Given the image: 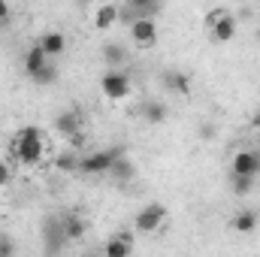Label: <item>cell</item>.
I'll list each match as a JSON object with an SVG mask.
<instances>
[{
  "mask_svg": "<svg viewBox=\"0 0 260 257\" xmlns=\"http://www.w3.org/2000/svg\"><path fill=\"white\" fill-rule=\"evenodd\" d=\"M12 151H15V157H18L21 167H40L43 154H46V139H43V133L37 127H24L15 133Z\"/></svg>",
  "mask_w": 260,
  "mask_h": 257,
  "instance_id": "cell-1",
  "label": "cell"
},
{
  "mask_svg": "<svg viewBox=\"0 0 260 257\" xmlns=\"http://www.w3.org/2000/svg\"><path fill=\"white\" fill-rule=\"evenodd\" d=\"M124 151L121 148H106V151H91V154H85V157H79V170L76 173H82V176H109V170H112V164L121 157Z\"/></svg>",
  "mask_w": 260,
  "mask_h": 257,
  "instance_id": "cell-2",
  "label": "cell"
},
{
  "mask_svg": "<svg viewBox=\"0 0 260 257\" xmlns=\"http://www.w3.org/2000/svg\"><path fill=\"white\" fill-rule=\"evenodd\" d=\"M206 24H209V30H212V40L215 43H230L233 37H236V15L230 12V9H212L209 15H206Z\"/></svg>",
  "mask_w": 260,
  "mask_h": 257,
  "instance_id": "cell-3",
  "label": "cell"
},
{
  "mask_svg": "<svg viewBox=\"0 0 260 257\" xmlns=\"http://www.w3.org/2000/svg\"><path fill=\"white\" fill-rule=\"evenodd\" d=\"M230 176H245L257 179L260 176V151L257 148H239L230 160Z\"/></svg>",
  "mask_w": 260,
  "mask_h": 257,
  "instance_id": "cell-4",
  "label": "cell"
},
{
  "mask_svg": "<svg viewBox=\"0 0 260 257\" xmlns=\"http://www.w3.org/2000/svg\"><path fill=\"white\" fill-rule=\"evenodd\" d=\"M164 221H167V209H164L160 203H148V206H142V209L136 212L133 227H136L139 233H157Z\"/></svg>",
  "mask_w": 260,
  "mask_h": 257,
  "instance_id": "cell-5",
  "label": "cell"
},
{
  "mask_svg": "<svg viewBox=\"0 0 260 257\" xmlns=\"http://www.w3.org/2000/svg\"><path fill=\"white\" fill-rule=\"evenodd\" d=\"M130 76L127 73H121V70H106L103 73V79H100V91L109 97V100H124L130 94Z\"/></svg>",
  "mask_w": 260,
  "mask_h": 257,
  "instance_id": "cell-6",
  "label": "cell"
},
{
  "mask_svg": "<svg viewBox=\"0 0 260 257\" xmlns=\"http://www.w3.org/2000/svg\"><path fill=\"white\" fill-rule=\"evenodd\" d=\"M43 242H46V254L49 257H55L64 248L67 236H64V224H61L58 215H49L46 218V224H43Z\"/></svg>",
  "mask_w": 260,
  "mask_h": 257,
  "instance_id": "cell-7",
  "label": "cell"
},
{
  "mask_svg": "<svg viewBox=\"0 0 260 257\" xmlns=\"http://www.w3.org/2000/svg\"><path fill=\"white\" fill-rule=\"evenodd\" d=\"M130 40H133V46H139V49L154 46V43H157V24H154V18H139V21H133V24H130Z\"/></svg>",
  "mask_w": 260,
  "mask_h": 257,
  "instance_id": "cell-8",
  "label": "cell"
},
{
  "mask_svg": "<svg viewBox=\"0 0 260 257\" xmlns=\"http://www.w3.org/2000/svg\"><path fill=\"white\" fill-rule=\"evenodd\" d=\"M160 12V3H154V0H130L121 6V18L124 21H139V18H154Z\"/></svg>",
  "mask_w": 260,
  "mask_h": 257,
  "instance_id": "cell-9",
  "label": "cell"
},
{
  "mask_svg": "<svg viewBox=\"0 0 260 257\" xmlns=\"http://www.w3.org/2000/svg\"><path fill=\"white\" fill-rule=\"evenodd\" d=\"M37 46L46 52V58H58V55L67 52V37L61 30H46V34L37 40Z\"/></svg>",
  "mask_w": 260,
  "mask_h": 257,
  "instance_id": "cell-10",
  "label": "cell"
},
{
  "mask_svg": "<svg viewBox=\"0 0 260 257\" xmlns=\"http://www.w3.org/2000/svg\"><path fill=\"white\" fill-rule=\"evenodd\" d=\"M61 224H64L67 242H79V239L88 233V224H85V218H82L79 212H67V215H61Z\"/></svg>",
  "mask_w": 260,
  "mask_h": 257,
  "instance_id": "cell-11",
  "label": "cell"
},
{
  "mask_svg": "<svg viewBox=\"0 0 260 257\" xmlns=\"http://www.w3.org/2000/svg\"><path fill=\"white\" fill-rule=\"evenodd\" d=\"M133 254V236L130 233H115L112 239H106L103 257H130Z\"/></svg>",
  "mask_w": 260,
  "mask_h": 257,
  "instance_id": "cell-12",
  "label": "cell"
},
{
  "mask_svg": "<svg viewBox=\"0 0 260 257\" xmlns=\"http://www.w3.org/2000/svg\"><path fill=\"white\" fill-rule=\"evenodd\" d=\"M121 18V6H115V3H103V6H97L94 9V27L97 30H106V27H112L115 21Z\"/></svg>",
  "mask_w": 260,
  "mask_h": 257,
  "instance_id": "cell-13",
  "label": "cell"
},
{
  "mask_svg": "<svg viewBox=\"0 0 260 257\" xmlns=\"http://www.w3.org/2000/svg\"><path fill=\"white\" fill-rule=\"evenodd\" d=\"M160 82H164V88L173 91V94H182V97L191 94V79H188L185 73H179V70H167V73L160 76Z\"/></svg>",
  "mask_w": 260,
  "mask_h": 257,
  "instance_id": "cell-14",
  "label": "cell"
},
{
  "mask_svg": "<svg viewBox=\"0 0 260 257\" xmlns=\"http://www.w3.org/2000/svg\"><path fill=\"white\" fill-rule=\"evenodd\" d=\"M49 64H52V61L46 58V52H43V49H40L37 43H34V46H30V49L24 52V73H27L30 79H34L37 73H43V70H46Z\"/></svg>",
  "mask_w": 260,
  "mask_h": 257,
  "instance_id": "cell-15",
  "label": "cell"
},
{
  "mask_svg": "<svg viewBox=\"0 0 260 257\" xmlns=\"http://www.w3.org/2000/svg\"><path fill=\"white\" fill-rule=\"evenodd\" d=\"M139 115H142V121H148V124H164V121L170 118V109H167V103H160V100H148V103H142Z\"/></svg>",
  "mask_w": 260,
  "mask_h": 257,
  "instance_id": "cell-16",
  "label": "cell"
},
{
  "mask_svg": "<svg viewBox=\"0 0 260 257\" xmlns=\"http://www.w3.org/2000/svg\"><path fill=\"white\" fill-rule=\"evenodd\" d=\"M55 130L67 136V139H73L76 133H82V118H79V112H61L58 118H55Z\"/></svg>",
  "mask_w": 260,
  "mask_h": 257,
  "instance_id": "cell-17",
  "label": "cell"
},
{
  "mask_svg": "<svg viewBox=\"0 0 260 257\" xmlns=\"http://www.w3.org/2000/svg\"><path fill=\"white\" fill-rule=\"evenodd\" d=\"M103 61L109 70H118V67L127 61V49L121 46V43H106L103 46Z\"/></svg>",
  "mask_w": 260,
  "mask_h": 257,
  "instance_id": "cell-18",
  "label": "cell"
},
{
  "mask_svg": "<svg viewBox=\"0 0 260 257\" xmlns=\"http://www.w3.org/2000/svg\"><path fill=\"white\" fill-rule=\"evenodd\" d=\"M233 230H236V233H254V230H257V212H254V209H242V212H236V218H233Z\"/></svg>",
  "mask_w": 260,
  "mask_h": 257,
  "instance_id": "cell-19",
  "label": "cell"
},
{
  "mask_svg": "<svg viewBox=\"0 0 260 257\" xmlns=\"http://www.w3.org/2000/svg\"><path fill=\"white\" fill-rule=\"evenodd\" d=\"M109 176H112L115 182H130V179L136 176V164H133L130 157H124V154H121V157H118V160L112 164V170H109Z\"/></svg>",
  "mask_w": 260,
  "mask_h": 257,
  "instance_id": "cell-20",
  "label": "cell"
},
{
  "mask_svg": "<svg viewBox=\"0 0 260 257\" xmlns=\"http://www.w3.org/2000/svg\"><path fill=\"white\" fill-rule=\"evenodd\" d=\"M55 170H61V173H76V170H79V157L70 154V151L58 154V157H55Z\"/></svg>",
  "mask_w": 260,
  "mask_h": 257,
  "instance_id": "cell-21",
  "label": "cell"
},
{
  "mask_svg": "<svg viewBox=\"0 0 260 257\" xmlns=\"http://www.w3.org/2000/svg\"><path fill=\"white\" fill-rule=\"evenodd\" d=\"M230 185H233V194L245 197V194H251V188H254V179H245V176H230Z\"/></svg>",
  "mask_w": 260,
  "mask_h": 257,
  "instance_id": "cell-22",
  "label": "cell"
},
{
  "mask_svg": "<svg viewBox=\"0 0 260 257\" xmlns=\"http://www.w3.org/2000/svg\"><path fill=\"white\" fill-rule=\"evenodd\" d=\"M15 251H18L15 239L9 233H0V257H15Z\"/></svg>",
  "mask_w": 260,
  "mask_h": 257,
  "instance_id": "cell-23",
  "label": "cell"
},
{
  "mask_svg": "<svg viewBox=\"0 0 260 257\" xmlns=\"http://www.w3.org/2000/svg\"><path fill=\"white\" fill-rule=\"evenodd\" d=\"M55 79H58V70L49 64L46 70H43V73H37V76H34V85H52Z\"/></svg>",
  "mask_w": 260,
  "mask_h": 257,
  "instance_id": "cell-24",
  "label": "cell"
},
{
  "mask_svg": "<svg viewBox=\"0 0 260 257\" xmlns=\"http://www.w3.org/2000/svg\"><path fill=\"white\" fill-rule=\"evenodd\" d=\"M9 179H12V170H9V164H0V188H3V185H9Z\"/></svg>",
  "mask_w": 260,
  "mask_h": 257,
  "instance_id": "cell-25",
  "label": "cell"
},
{
  "mask_svg": "<svg viewBox=\"0 0 260 257\" xmlns=\"http://www.w3.org/2000/svg\"><path fill=\"white\" fill-rule=\"evenodd\" d=\"M9 15H12L9 3H3V0H0V24H3V21H9Z\"/></svg>",
  "mask_w": 260,
  "mask_h": 257,
  "instance_id": "cell-26",
  "label": "cell"
},
{
  "mask_svg": "<svg viewBox=\"0 0 260 257\" xmlns=\"http://www.w3.org/2000/svg\"><path fill=\"white\" fill-rule=\"evenodd\" d=\"M251 127H254V130H260V109L254 112V118H251Z\"/></svg>",
  "mask_w": 260,
  "mask_h": 257,
  "instance_id": "cell-27",
  "label": "cell"
},
{
  "mask_svg": "<svg viewBox=\"0 0 260 257\" xmlns=\"http://www.w3.org/2000/svg\"><path fill=\"white\" fill-rule=\"evenodd\" d=\"M82 257H103V251H88V254H82Z\"/></svg>",
  "mask_w": 260,
  "mask_h": 257,
  "instance_id": "cell-28",
  "label": "cell"
}]
</instances>
